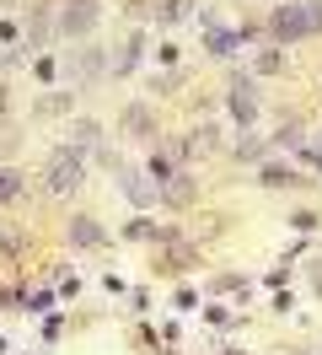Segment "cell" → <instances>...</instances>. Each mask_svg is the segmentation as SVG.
Masks as SVG:
<instances>
[{
	"mask_svg": "<svg viewBox=\"0 0 322 355\" xmlns=\"http://www.w3.org/2000/svg\"><path fill=\"white\" fill-rule=\"evenodd\" d=\"M48 189L54 194H70V189H81V151H54L48 156Z\"/></svg>",
	"mask_w": 322,
	"mask_h": 355,
	"instance_id": "1",
	"label": "cell"
},
{
	"mask_svg": "<svg viewBox=\"0 0 322 355\" xmlns=\"http://www.w3.org/2000/svg\"><path fill=\"white\" fill-rule=\"evenodd\" d=\"M64 76H70L75 87H91V81L102 76V54H97V49H81V54H70V65H64Z\"/></svg>",
	"mask_w": 322,
	"mask_h": 355,
	"instance_id": "2",
	"label": "cell"
},
{
	"mask_svg": "<svg viewBox=\"0 0 322 355\" xmlns=\"http://www.w3.org/2000/svg\"><path fill=\"white\" fill-rule=\"evenodd\" d=\"M91 22H97V0H70V6L60 11V27H64V33H86Z\"/></svg>",
	"mask_w": 322,
	"mask_h": 355,
	"instance_id": "3",
	"label": "cell"
},
{
	"mask_svg": "<svg viewBox=\"0 0 322 355\" xmlns=\"http://www.w3.org/2000/svg\"><path fill=\"white\" fill-rule=\"evenodd\" d=\"M301 33H312V27H306V6H279L274 11V38H301Z\"/></svg>",
	"mask_w": 322,
	"mask_h": 355,
	"instance_id": "4",
	"label": "cell"
},
{
	"mask_svg": "<svg viewBox=\"0 0 322 355\" xmlns=\"http://www.w3.org/2000/svg\"><path fill=\"white\" fill-rule=\"evenodd\" d=\"M156 194H161L167 205H188V200H193V183H188V173H172V178H161V183H156Z\"/></svg>",
	"mask_w": 322,
	"mask_h": 355,
	"instance_id": "5",
	"label": "cell"
},
{
	"mask_svg": "<svg viewBox=\"0 0 322 355\" xmlns=\"http://www.w3.org/2000/svg\"><path fill=\"white\" fill-rule=\"evenodd\" d=\"M118 183H124V194H129V200H134V205H150V200H161V194L150 189L145 178L134 173V167H118Z\"/></svg>",
	"mask_w": 322,
	"mask_h": 355,
	"instance_id": "6",
	"label": "cell"
},
{
	"mask_svg": "<svg viewBox=\"0 0 322 355\" xmlns=\"http://www.w3.org/2000/svg\"><path fill=\"white\" fill-rule=\"evenodd\" d=\"M70 243L75 248H97L102 243V226L91 221V216H75V221H70Z\"/></svg>",
	"mask_w": 322,
	"mask_h": 355,
	"instance_id": "7",
	"label": "cell"
},
{
	"mask_svg": "<svg viewBox=\"0 0 322 355\" xmlns=\"http://www.w3.org/2000/svg\"><path fill=\"white\" fill-rule=\"evenodd\" d=\"M231 113L242 119V124L258 113V97H253V87H247V81H236V87H231Z\"/></svg>",
	"mask_w": 322,
	"mask_h": 355,
	"instance_id": "8",
	"label": "cell"
},
{
	"mask_svg": "<svg viewBox=\"0 0 322 355\" xmlns=\"http://www.w3.org/2000/svg\"><path fill=\"white\" fill-rule=\"evenodd\" d=\"M97 140H102V124H91V119L70 124V151H86V146H97Z\"/></svg>",
	"mask_w": 322,
	"mask_h": 355,
	"instance_id": "9",
	"label": "cell"
},
{
	"mask_svg": "<svg viewBox=\"0 0 322 355\" xmlns=\"http://www.w3.org/2000/svg\"><path fill=\"white\" fill-rule=\"evenodd\" d=\"M48 33H54V22H48V11L38 6V11L27 17V44H33V49H43V44H48Z\"/></svg>",
	"mask_w": 322,
	"mask_h": 355,
	"instance_id": "10",
	"label": "cell"
},
{
	"mask_svg": "<svg viewBox=\"0 0 322 355\" xmlns=\"http://www.w3.org/2000/svg\"><path fill=\"white\" fill-rule=\"evenodd\" d=\"M204 27H210V54H236V33H226V27H215V17H204Z\"/></svg>",
	"mask_w": 322,
	"mask_h": 355,
	"instance_id": "11",
	"label": "cell"
},
{
	"mask_svg": "<svg viewBox=\"0 0 322 355\" xmlns=\"http://www.w3.org/2000/svg\"><path fill=\"white\" fill-rule=\"evenodd\" d=\"M124 124H129L134 135H150V130H156V119H150V108H145V103H134V108L124 113Z\"/></svg>",
	"mask_w": 322,
	"mask_h": 355,
	"instance_id": "12",
	"label": "cell"
},
{
	"mask_svg": "<svg viewBox=\"0 0 322 355\" xmlns=\"http://www.w3.org/2000/svg\"><path fill=\"white\" fill-rule=\"evenodd\" d=\"M177 151H215V130H210V124H204V130H193Z\"/></svg>",
	"mask_w": 322,
	"mask_h": 355,
	"instance_id": "13",
	"label": "cell"
},
{
	"mask_svg": "<svg viewBox=\"0 0 322 355\" xmlns=\"http://www.w3.org/2000/svg\"><path fill=\"white\" fill-rule=\"evenodd\" d=\"M301 140H306L301 124H296V119H285V124H279V146H301Z\"/></svg>",
	"mask_w": 322,
	"mask_h": 355,
	"instance_id": "14",
	"label": "cell"
},
{
	"mask_svg": "<svg viewBox=\"0 0 322 355\" xmlns=\"http://www.w3.org/2000/svg\"><path fill=\"white\" fill-rule=\"evenodd\" d=\"M188 6H193V0H167V6H161V22H177V17H188Z\"/></svg>",
	"mask_w": 322,
	"mask_h": 355,
	"instance_id": "15",
	"label": "cell"
},
{
	"mask_svg": "<svg viewBox=\"0 0 322 355\" xmlns=\"http://www.w3.org/2000/svg\"><path fill=\"white\" fill-rule=\"evenodd\" d=\"M301 6H306V27L317 33V27H322V0H301Z\"/></svg>",
	"mask_w": 322,
	"mask_h": 355,
	"instance_id": "16",
	"label": "cell"
},
{
	"mask_svg": "<svg viewBox=\"0 0 322 355\" xmlns=\"http://www.w3.org/2000/svg\"><path fill=\"white\" fill-rule=\"evenodd\" d=\"M279 65H285V60H279L274 49H269V54H258V70H263V76H274V70H279Z\"/></svg>",
	"mask_w": 322,
	"mask_h": 355,
	"instance_id": "17",
	"label": "cell"
},
{
	"mask_svg": "<svg viewBox=\"0 0 322 355\" xmlns=\"http://www.w3.org/2000/svg\"><path fill=\"white\" fill-rule=\"evenodd\" d=\"M21 183H17V173H0V200H6V194H17Z\"/></svg>",
	"mask_w": 322,
	"mask_h": 355,
	"instance_id": "18",
	"label": "cell"
}]
</instances>
